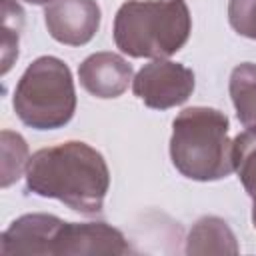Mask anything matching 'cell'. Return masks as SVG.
<instances>
[{
  "label": "cell",
  "instance_id": "8",
  "mask_svg": "<svg viewBox=\"0 0 256 256\" xmlns=\"http://www.w3.org/2000/svg\"><path fill=\"white\" fill-rule=\"evenodd\" d=\"M78 80L88 94L108 100L126 92L128 84L134 80V70L120 54L96 52L78 66Z\"/></svg>",
  "mask_w": 256,
  "mask_h": 256
},
{
  "label": "cell",
  "instance_id": "5",
  "mask_svg": "<svg viewBox=\"0 0 256 256\" xmlns=\"http://www.w3.org/2000/svg\"><path fill=\"white\" fill-rule=\"evenodd\" d=\"M12 106L16 116L34 130L62 128L76 112L70 68L56 56L36 58L18 80Z\"/></svg>",
  "mask_w": 256,
  "mask_h": 256
},
{
  "label": "cell",
  "instance_id": "1",
  "mask_svg": "<svg viewBox=\"0 0 256 256\" xmlns=\"http://www.w3.org/2000/svg\"><path fill=\"white\" fill-rule=\"evenodd\" d=\"M24 174L28 192L60 200L86 216L102 210L110 188V170L104 156L78 140L36 150Z\"/></svg>",
  "mask_w": 256,
  "mask_h": 256
},
{
  "label": "cell",
  "instance_id": "7",
  "mask_svg": "<svg viewBox=\"0 0 256 256\" xmlns=\"http://www.w3.org/2000/svg\"><path fill=\"white\" fill-rule=\"evenodd\" d=\"M100 18L96 0H52L44 10L48 34L66 46L88 44L100 28Z\"/></svg>",
  "mask_w": 256,
  "mask_h": 256
},
{
  "label": "cell",
  "instance_id": "14",
  "mask_svg": "<svg viewBox=\"0 0 256 256\" xmlns=\"http://www.w3.org/2000/svg\"><path fill=\"white\" fill-rule=\"evenodd\" d=\"M228 22L240 36L256 40V0H230Z\"/></svg>",
  "mask_w": 256,
  "mask_h": 256
},
{
  "label": "cell",
  "instance_id": "4",
  "mask_svg": "<svg viewBox=\"0 0 256 256\" xmlns=\"http://www.w3.org/2000/svg\"><path fill=\"white\" fill-rule=\"evenodd\" d=\"M192 18L184 0H128L114 18V44L132 58H168L190 36Z\"/></svg>",
  "mask_w": 256,
  "mask_h": 256
},
{
  "label": "cell",
  "instance_id": "12",
  "mask_svg": "<svg viewBox=\"0 0 256 256\" xmlns=\"http://www.w3.org/2000/svg\"><path fill=\"white\" fill-rule=\"evenodd\" d=\"M0 148H2L0 184H2V188H8L10 184H14L22 176V172H26L30 154H28L26 140L18 132H12V130H2Z\"/></svg>",
  "mask_w": 256,
  "mask_h": 256
},
{
  "label": "cell",
  "instance_id": "13",
  "mask_svg": "<svg viewBox=\"0 0 256 256\" xmlns=\"http://www.w3.org/2000/svg\"><path fill=\"white\" fill-rule=\"evenodd\" d=\"M0 32H2V74H6L18 58V40L24 26V10L14 0H0Z\"/></svg>",
  "mask_w": 256,
  "mask_h": 256
},
{
  "label": "cell",
  "instance_id": "16",
  "mask_svg": "<svg viewBox=\"0 0 256 256\" xmlns=\"http://www.w3.org/2000/svg\"><path fill=\"white\" fill-rule=\"evenodd\" d=\"M252 224L256 228V198H254V204H252Z\"/></svg>",
  "mask_w": 256,
  "mask_h": 256
},
{
  "label": "cell",
  "instance_id": "3",
  "mask_svg": "<svg viewBox=\"0 0 256 256\" xmlns=\"http://www.w3.org/2000/svg\"><path fill=\"white\" fill-rule=\"evenodd\" d=\"M170 158L174 168L190 180L226 178L234 170L226 114L208 106L184 108L172 122Z\"/></svg>",
  "mask_w": 256,
  "mask_h": 256
},
{
  "label": "cell",
  "instance_id": "9",
  "mask_svg": "<svg viewBox=\"0 0 256 256\" xmlns=\"http://www.w3.org/2000/svg\"><path fill=\"white\" fill-rule=\"evenodd\" d=\"M238 242L226 220L218 216H202L194 222L186 238V254L210 256V254H238Z\"/></svg>",
  "mask_w": 256,
  "mask_h": 256
},
{
  "label": "cell",
  "instance_id": "6",
  "mask_svg": "<svg viewBox=\"0 0 256 256\" xmlns=\"http://www.w3.org/2000/svg\"><path fill=\"white\" fill-rule=\"evenodd\" d=\"M132 90L148 108L168 110L184 104L194 92V72L166 58L144 64L132 80Z\"/></svg>",
  "mask_w": 256,
  "mask_h": 256
},
{
  "label": "cell",
  "instance_id": "10",
  "mask_svg": "<svg viewBox=\"0 0 256 256\" xmlns=\"http://www.w3.org/2000/svg\"><path fill=\"white\" fill-rule=\"evenodd\" d=\"M228 90L238 120L246 128H256V64H238L230 74Z\"/></svg>",
  "mask_w": 256,
  "mask_h": 256
},
{
  "label": "cell",
  "instance_id": "11",
  "mask_svg": "<svg viewBox=\"0 0 256 256\" xmlns=\"http://www.w3.org/2000/svg\"><path fill=\"white\" fill-rule=\"evenodd\" d=\"M232 166L244 190L256 198V128H248L232 140Z\"/></svg>",
  "mask_w": 256,
  "mask_h": 256
},
{
  "label": "cell",
  "instance_id": "15",
  "mask_svg": "<svg viewBox=\"0 0 256 256\" xmlns=\"http://www.w3.org/2000/svg\"><path fill=\"white\" fill-rule=\"evenodd\" d=\"M24 2H28V4H36V6H40V4H48V2H52V0H24Z\"/></svg>",
  "mask_w": 256,
  "mask_h": 256
},
{
  "label": "cell",
  "instance_id": "2",
  "mask_svg": "<svg viewBox=\"0 0 256 256\" xmlns=\"http://www.w3.org/2000/svg\"><path fill=\"white\" fill-rule=\"evenodd\" d=\"M132 248L106 222H64L52 214H24L0 236L2 256H124Z\"/></svg>",
  "mask_w": 256,
  "mask_h": 256
}]
</instances>
